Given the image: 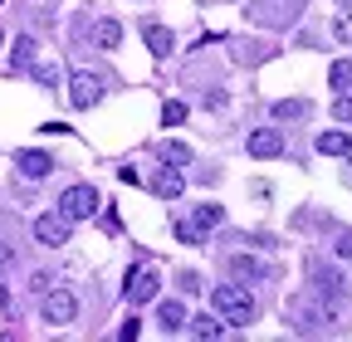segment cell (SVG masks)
<instances>
[{
    "label": "cell",
    "instance_id": "obj_13",
    "mask_svg": "<svg viewBox=\"0 0 352 342\" xmlns=\"http://www.w3.org/2000/svg\"><path fill=\"white\" fill-rule=\"evenodd\" d=\"M15 166H20V176H30V181H39V176H50V171H54V161L44 152H20Z\"/></svg>",
    "mask_w": 352,
    "mask_h": 342
},
{
    "label": "cell",
    "instance_id": "obj_2",
    "mask_svg": "<svg viewBox=\"0 0 352 342\" xmlns=\"http://www.w3.org/2000/svg\"><path fill=\"white\" fill-rule=\"evenodd\" d=\"M210 313L226 328H250L254 323V298L245 293V284H220L210 293Z\"/></svg>",
    "mask_w": 352,
    "mask_h": 342
},
{
    "label": "cell",
    "instance_id": "obj_3",
    "mask_svg": "<svg viewBox=\"0 0 352 342\" xmlns=\"http://www.w3.org/2000/svg\"><path fill=\"white\" fill-rule=\"evenodd\" d=\"M303 5H308V0H250L245 20L259 25V30H289V25H298Z\"/></svg>",
    "mask_w": 352,
    "mask_h": 342
},
{
    "label": "cell",
    "instance_id": "obj_33",
    "mask_svg": "<svg viewBox=\"0 0 352 342\" xmlns=\"http://www.w3.org/2000/svg\"><path fill=\"white\" fill-rule=\"evenodd\" d=\"M10 304V293H6V279H0V308H6Z\"/></svg>",
    "mask_w": 352,
    "mask_h": 342
},
{
    "label": "cell",
    "instance_id": "obj_34",
    "mask_svg": "<svg viewBox=\"0 0 352 342\" xmlns=\"http://www.w3.org/2000/svg\"><path fill=\"white\" fill-rule=\"evenodd\" d=\"M342 181H347V186H352V161H347V171H342Z\"/></svg>",
    "mask_w": 352,
    "mask_h": 342
},
{
    "label": "cell",
    "instance_id": "obj_36",
    "mask_svg": "<svg viewBox=\"0 0 352 342\" xmlns=\"http://www.w3.org/2000/svg\"><path fill=\"white\" fill-rule=\"evenodd\" d=\"M0 45H6V39H0Z\"/></svg>",
    "mask_w": 352,
    "mask_h": 342
},
{
    "label": "cell",
    "instance_id": "obj_4",
    "mask_svg": "<svg viewBox=\"0 0 352 342\" xmlns=\"http://www.w3.org/2000/svg\"><path fill=\"white\" fill-rule=\"evenodd\" d=\"M39 298H44V304H39L44 323H54V328H64V323H74V318H78V298H74L69 288H44Z\"/></svg>",
    "mask_w": 352,
    "mask_h": 342
},
{
    "label": "cell",
    "instance_id": "obj_30",
    "mask_svg": "<svg viewBox=\"0 0 352 342\" xmlns=\"http://www.w3.org/2000/svg\"><path fill=\"white\" fill-rule=\"evenodd\" d=\"M333 249H338V254H342V260H352V230H342V235H338V244H333Z\"/></svg>",
    "mask_w": 352,
    "mask_h": 342
},
{
    "label": "cell",
    "instance_id": "obj_17",
    "mask_svg": "<svg viewBox=\"0 0 352 342\" xmlns=\"http://www.w3.org/2000/svg\"><path fill=\"white\" fill-rule=\"evenodd\" d=\"M186 328H191V337H201V342H210V337H220V332H226V323H220L215 313H201V318H186Z\"/></svg>",
    "mask_w": 352,
    "mask_h": 342
},
{
    "label": "cell",
    "instance_id": "obj_35",
    "mask_svg": "<svg viewBox=\"0 0 352 342\" xmlns=\"http://www.w3.org/2000/svg\"><path fill=\"white\" fill-rule=\"evenodd\" d=\"M338 5H352V0H338Z\"/></svg>",
    "mask_w": 352,
    "mask_h": 342
},
{
    "label": "cell",
    "instance_id": "obj_25",
    "mask_svg": "<svg viewBox=\"0 0 352 342\" xmlns=\"http://www.w3.org/2000/svg\"><path fill=\"white\" fill-rule=\"evenodd\" d=\"M30 73L44 83V89H54V83H59V69H50V64H30Z\"/></svg>",
    "mask_w": 352,
    "mask_h": 342
},
{
    "label": "cell",
    "instance_id": "obj_24",
    "mask_svg": "<svg viewBox=\"0 0 352 342\" xmlns=\"http://www.w3.org/2000/svg\"><path fill=\"white\" fill-rule=\"evenodd\" d=\"M162 122H166V127H182V122H186V103L166 98V108H162Z\"/></svg>",
    "mask_w": 352,
    "mask_h": 342
},
{
    "label": "cell",
    "instance_id": "obj_28",
    "mask_svg": "<svg viewBox=\"0 0 352 342\" xmlns=\"http://www.w3.org/2000/svg\"><path fill=\"white\" fill-rule=\"evenodd\" d=\"M171 235L182 240V244H201V230L196 225H171Z\"/></svg>",
    "mask_w": 352,
    "mask_h": 342
},
{
    "label": "cell",
    "instance_id": "obj_1",
    "mask_svg": "<svg viewBox=\"0 0 352 342\" xmlns=\"http://www.w3.org/2000/svg\"><path fill=\"white\" fill-rule=\"evenodd\" d=\"M284 318H289V328L303 332V337H318V332L333 328V313H328V304H323L318 293H294L289 304H284Z\"/></svg>",
    "mask_w": 352,
    "mask_h": 342
},
{
    "label": "cell",
    "instance_id": "obj_29",
    "mask_svg": "<svg viewBox=\"0 0 352 342\" xmlns=\"http://www.w3.org/2000/svg\"><path fill=\"white\" fill-rule=\"evenodd\" d=\"M138 332H142V323H138V318H127V323L118 328V337H122V342H138Z\"/></svg>",
    "mask_w": 352,
    "mask_h": 342
},
{
    "label": "cell",
    "instance_id": "obj_7",
    "mask_svg": "<svg viewBox=\"0 0 352 342\" xmlns=\"http://www.w3.org/2000/svg\"><path fill=\"white\" fill-rule=\"evenodd\" d=\"M308 274H314V293L323 298V304H338V298L347 293V279H342L338 269H328V264H318V260H314V264H308Z\"/></svg>",
    "mask_w": 352,
    "mask_h": 342
},
{
    "label": "cell",
    "instance_id": "obj_22",
    "mask_svg": "<svg viewBox=\"0 0 352 342\" xmlns=\"http://www.w3.org/2000/svg\"><path fill=\"white\" fill-rule=\"evenodd\" d=\"M157 157H162L166 166H186V161H191V147H186V142H162Z\"/></svg>",
    "mask_w": 352,
    "mask_h": 342
},
{
    "label": "cell",
    "instance_id": "obj_31",
    "mask_svg": "<svg viewBox=\"0 0 352 342\" xmlns=\"http://www.w3.org/2000/svg\"><path fill=\"white\" fill-rule=\"evenodd\" d=\"M10 264H15V249H10V244H6V240H0V274H6V269H10Z\"/></svg>",
    "mask_w": 352,
    "mask_h": 342
},
{
    "label": "cell",
    "instance_id": "obj_20",
    "mask_svg": "<svg viewBox=\"0 0 352 342\" xmlns=\"http://www.w3.org/2000/svg\"><path fill=\"white\" fill-rule=\"evenodd\" d=\"M94 39H98V49H118L122 45V25L118 20H98L94 25Z\"/></svg>",
    "mask_w": 352,
    "mask_h": 342
},
{
    "label": "cell",
    "instance_id": "obj_27",
    "mask_svg": "<svg viewBox=\"0 0 352 342\" xmlns=\"http://www.w3.org/2000/svg\"><path fill=\"white\" fill-rule=\"evenodd\" d=\"M333 34H338V39H347V45H352V10H342V15L333 20Z\"/></svg>",
    "mask_w": 352,
    "mask_h": 342
},
{
    "label": "cell",
    "instance_id": "obj_32",
    "mask_svg": "<svg viewBox=\"0 0 352 342\" xmlns=\"http://www.w3.org/2000/svg\"><path fill=\"white\" fill-rule=\"evenodd\" d=\"M44 288H54V279H50V274H34V279H30V293H44Z\"/></svg>",
    "mask_w": 352,
    "mask_h": 342
},
{
    "label": "cell",
    "instance_id": "obj_10",
    "mask_svg": "<svg viewBox=\"0 0 352 342\" xmlns=\"http://www.w3.org/2000/svg\"><path fill=\"white\" fill-rule=\"evenodd\" d=\"M245 147H250V157H279L284 152V133L279 127H254Z\"/></svg>",
    "mask_w": 352,
    "mask_h": 342
},
{
    "label": "cell",
    "instance_id": "obj_18",
    "mask_svg": "<svg viewBox=\"0 0 352 342\" xmlns=\"http://www.w3.org/2000/svg\"><path fill=\"white\" fill-rule=\"evenodd\" d=\"M191 225H196V230H215V225H226V210H220L215 201H206V205H196Z\"/></svg>",
    "mask_w": 352,
    "mask_h": 342
},
{
    "label": "cell",
    "instance_id": "obj_11",
    "mask_svg": "<svg viewBox=\"0 0 352 342\" xmlns=\"http://www.w3.org/2000/svg\"><path fill=\"white\" fill-rule=\"evenodd\" d=\"M230 274H235V284H259V279H270V264L254 260V254H230Z\"/></svg>",
    "mask_w": 352,
    "mask_h": 342
},
{
    "label": "cell",
    "instance_id": "obj_16",
    "mask_svg": "<svg viewBox=\"0 0 352 342\" xmlns=\"http://www.w3.org/2000/svg\"><path fill=\"white\" fill-rule=\"evenodd\" d=\"M157 323H162V332H182L186 328V308L176 304V298H166V304L157 308Z\"/></svg>",
    "mask_w": 352,
    "mask_h": 342
},
{
    "label": "cell",
    "instance_id": "obj_14",
    "mask_svg": "<svg viewBox=\"0 0 352 342\" xmlns=\"http://www.w3.org/2000/svg\"><path fill=\"white\" fill-rule=\"evenodd\" d=\"M152 191H157L162 201H176V196H182V191H186V176H182V171H176V166H166V171H162V176L152 181Z\"/></svg>",
    "mask_w": 352,
    "mask_h": 342
},
{
    "label": "cell",
    "instance_id": "obj_15",
    "mask_svg": "<svg viewBox=\"0 0 352 342\" xmlns=\"http://www.w3.org/2000/svg\"><path fill=\"white\" fill-rule=\"evenodd\" d=\"M318 152H323V157H347V152H352V137L342 133V127H333V133H318Z\"/></svg>",
    "mask_w": 352,
    "mask_h": 342
},
{
    "label": "cell",
    "instance_id": "obj_12",
    "mask_svg": "<svg viewBox=\"0 0 352 342\" xmlns=\"http://www.w3.org/2000/svg\"><path fill=\"white\" fill-rule=\"evenodd\" d=\"M142 39H147V49H152L157 59H166V54L176 49V39H171V30H166V25H157V20H147V25H142Z\"/></svg>",
    "mask_w": 352,
    "mask_h": 342
},
{
    "label": "cell",
    "instance_id": "obj_5",
    "mask_svg": "<svg viewBox=\"0 0 352 342\" xmlns=\"http://www.w3.org/2000/svg\"><path fill=\"white\" fill-rule=\"evenodd\" d=\"M98 205H103V201H98L94 186H69V191L59 196V216H64V220H88Z\"/></svg>",
    "mask_w": 352,
    "mask_h": 342
},
{
    "label": "cell",
    "instance_id": "obj_8",
    "mask_svg": "<svg viewBox=\"0 0 352 342\" xmlns=\"http://www.w3.org/2000/svg\"><path fill=\"white\" fill-rule=\"evenodd\" d=\"M122 293H127L132 308H138V304H152V298L162 293V279H157L152 269H138V274H127V288H122Z\"/></svg>",
    "mask_w": 352,
    "mask_h": 342
},
{
    "label": "cell",
    "instance_id": "obj_21",
    "mask_svg": "<svg viewBox=\"0 0 352 342\" xmlns=\"http://www.w3.org/2000/svg\"><path fill=\"white\" fill-rule=\"evenodd\" d=\"M10 64H15L20 73H30V64H34V39H30V34H20V39H15V49H10Z\"/></svg>",
    "mask_w": 352,
    "mask_h": 342
},
{
    "label": "cell",
    "instance_id": "obj_26",
    "mask_svg": "<svg viewBox=\"0 0 352 342\" xmlns=\"http://www.w3.org/2000/svg\"><path fill=\"white\" fill-rule=\"evenodd\" d=\"M333 117H338V122H352V89H347V93H338V103H333Z\"/></svg>",
    "mask_w": 352,
    "mask_h": 342
},
{
    "label": "cell",
    "instance_id": "obj_19",
    "mask_svg": "<svg viewBox=\"0 0 352 342\" xmlns=\"http://www.w3.org/2000/svg\"><path fill=\"white\" fill-rule=\"evenodd\" d=\"M308 113H314V108H308L303 98H284V103H274V122H303Z\"/></svg>",
    "mask_w": 352,
    "mask_h": 342
},
{
    "label": "cell",
    "instance_id": "obj_9",
    "mask_svg": "<svg viewBox=\"0 0 352 342\" xmlns=\"http://www.w3.org/2000/svg\"><path fill=\"white\" fill-rule=\"evenodd\" d=\"M69 230H74V220H64V216H39V220H34V240L50 244V249L69 244Z\"/></svg>",
    "mask_w": 352,
    "mask_h": 342
},
{
    "label": "cell",
    "instance_id": "obj_6",
    "mask_svg": "<svg viewBox=\"0 0 352 342\" xmlns=\"http://www.w3.org/2000/svg\"><path fill=\"white\" fill-rule=\"evenodd\" d=\"M98 98H103V78L88 73V69H78V73L69 78V103H74V108H94Z\"/></svg>",
    "mask_w": 352,
    "mask_h": 342
},
{
    "label": "cell",
    "instance_id": "obj_23",
    "mask_svg": "<svg viewBox=\"0 0 352 342\" xmlns=\"http://www.w3.org/2000/svg\"><path fill=\"white\" fill-rule=\"evenodd\" d=\"M328 83H333L338 93H347V89H352V59H338V64L328 69Z\"/></svg>",
    "mask_w": 352,
    "mask_h": 342
}]
</instances>
